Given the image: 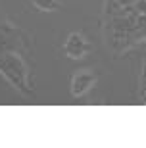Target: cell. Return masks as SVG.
<instances>
[{
	"mask_svg": "<svg viewBox=\"0 0 146 148\" xmlns=\"http://www.w3.org/2000/svg\"><path fill=\"white\" fill-rule=\"evenodd\" d=\"M92 81H94V73H79V75L73 79V85H71V92H73V96H81L85 90H88V87L92 85Z\"/></svg>",
	"mask_w": 146,
	"mask_h": 148,
	"instance_id": "2",
	"label": "cell"
},
{
	"mask_svg": "<svg viewBox=\"0 0 146 148\" xmlns=\"http://www.w3.org/2000/svg\"><path fill=\"white\" fill-rule=\"evenodd\" d=\"M81 44H85L83 37L79 33H73L69 38H67V42H65V50H67V48H75V46H81Z\"/></svg>",
	"mask_w": 146,
	"mask_h": 148,
	"instance_id": "5",
	"label": "cell"
},
{
	"mask_svg": "<svg viewBox=\"0 0 146 148\" xmlns=\"http://www.w3.org/2000/svg\"><path fill=\"white\" fill-rule=\"evenodd\" d=\"M88 50H90V44H81V46H75V48H67L65 50V54L71 56V58H81L83 54H87Z\"/></svg>",
	"mask_w": 146,
	"mask_h": 148,
	"instance_id": "3",
	"label": "cell"
},
{
	"mask_svg": "<svg viewBox=\"0 0 146 148\" xmlns=\"http://www.w3.org/2000/svg\"><path fill=\"white\" fill-rule=\"evenodd\" d=\"M0 71L4 73V75L8 77V79H10V81L14 83L17 88H21L23 92H27V90H29V88H27V83H25V79H27V77H23L21 73H17L12 66H8V64L2 60V56H0Z\"/></svg>",
	"mask_w": 146,
	"mask_h": 148,
	"instance_id": "1",
	"label": "cell"
},
{
	"mask_svg": "<svg viewBox=\"0 0 146 148\" xmlns=\"http://www.w3.org/2000/svg\"><path fill=\"white\" fill-rule=\"evenodd\" d=\"M33 4L37 6V8H40V10H56L58 8V2L56 0H33Z\"/></svg>",
	"mask_w": 146,
	"mask_h": 148,
	"instance_id": "4",
	"label": "cell"
}]
</instances>
